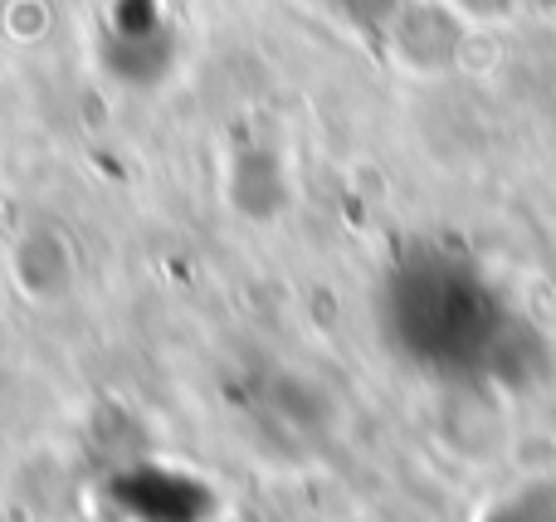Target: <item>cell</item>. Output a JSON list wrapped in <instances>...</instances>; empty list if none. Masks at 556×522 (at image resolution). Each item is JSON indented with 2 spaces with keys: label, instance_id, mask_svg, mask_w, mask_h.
I'll return each instance as SVG.
<instances>
[{
  "label": "cell",
  "instance_id": "obj_1",
  "mask_svg": "<svg viewBox=\"0 0 556 522\" xmlns=\"http://www.w3.org/2000/svg\"><path fill=\"white\" fill-rule=\"evenodd\" d=\"M386 328L405 361L444 377H464L473 361H493L513 318L498 313L483 273L444 254H415L386 279Z\"/></svg>",
  "mask_w": 556,
  "mask_h": 522
},
{
  "label": "cell",
  "instance_id": "obj_2",
  "mask_svg": "<svg viewBox=\"0 0 556 522\" xmlns=\"http://www.w3.org/2000/svg\"><path fill=\"white\" fill-rule=\"evenodd\" d=\"M459 20H473V25H493V20H508L518 10V0H444Z\"/></svg>",
  "mask_w": 556,
  "mask_h": 522
}]
</instances>
